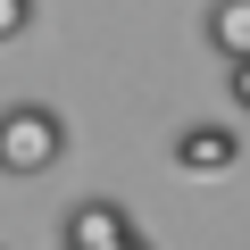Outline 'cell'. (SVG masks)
I'll list each match as a JSON object with an SVG mask.
<instances>
[{
    "instance_id": "obj_1",
    "label": "cell",
    "mask_w": 250,
    "mask_h": 250,
    "mask_svg": "<svg viewBox=\"0 0 250 250\" xmlns=\"http://www.w3.org/2000/svg\"><path fill=\"white\" fill-rule=\"evenodd\" d=\"M59 159H67V117L59 108H42V100H9V108H0V175L34 184Z\"/></svg>"
},
{
    "instance_id": "obj_5",
    "label": "cell",
    "mask_w": 250,
    "mask_h": 250,
    "mask_svg": "<svg viewBox=\"0 0 250 250\" xmlns=\"http://www.w3.org/2000/svg\"><path fill=\"white\" fill-rule=\"evenodd\" d=\"M25 25H34V0H0V42H17Z\"/></svg>"
},
{
    "instance_id": "obj_6",
    "label": "cell",
    "mask_w": 250,
    "mask_h": 250,
    "mask_svg": "<svg viewBox=\"0 0 250 250\" xmlns=\"http://www.w3.org/2000/svg\"><path fill=\"white\" fill-rule=\"evenodd\" d=\"M225 83H233V108H250V59H242V67H225Z\"/></svg>"
},
{
    "instance_id": "obj_3",
    "label": "cell",
    "mask_w": 250,
    "mask_h": 250,
    "mask_svg": "<svg viewBox=\"0 0 250 250\" xmlns=\"http://www.w3.org/2000/svg\"><path fill=\"white\" fill-rule=\"evenodd\" d=\"M233 159H242V134H233V125H208V117H200V125L175 134V167H184V175H225Z\"/></svg>"
},
{
    "instance_id": "obj_4",
    "label": "cell",
    "mask_w": 250,
    "mask_h": 250,
    "mask_svg": "<svg viewBox=\"0 0 250 250\" xmlns=\"http://www.w3.org/2000/svg\"><path fill=\"white\" fill-rule=\"evenodd\" d=\"M208 50H217L225 67L250 59V0H208Z\"/></svg>"
},
{
    "instance_id": "obj_2",
    "label": "cell",
    "mask_w": 250,
    "mask_h": 250,
    "mask_svg": "<svg viewBox=\"0 0 250 250\" xmlns=\"http://www.w3.org/2000/svg\"><path fill=\"white\" fill-rule=\"evenodd\" d=\"M125 233H134V217H125L117 200H75L67 225H59V250H117Z\"/></svg>"
},
{
    "instance_id": "obj_7",
    "label": "cell",
    "mask_w": 250,
    "mask_h": 250,
    "mask_svg": "<svg viewBox=\"0 0 250 250\" xmlns=\"http://www.w3.org/2000/svg\"><path fill=\"white\" fill-rule=\"evenodd\" d=\"M117 250H150V233H142V225H134V233H125V242H117Z\"/></svg>"
}]
</instances>
